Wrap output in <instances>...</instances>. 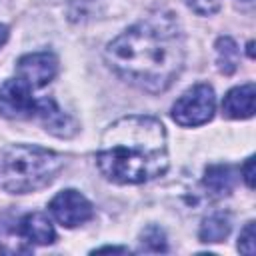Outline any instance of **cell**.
<instances>
[{
    "instance_id": "cell-1",
    "label": "cell",
    "mask_w": 256,
    "mask_h": 256,
    "mask_svg": "<svg viewBox=\"0 0 256 256\" xmlns=\"http://www.w3.org/2000/svg\"><path fill=\"white\" fill-rule=\"evenodd\" d=\"M184 36L170 12L136 22L106 46L108 66L128 84L158 94L170 88L184 68Z\"/></svg>"
},
{
    "instance_id": "cell-2",
    "label": "cell",
    "mask_w": 256,
    "mask_h": 256,
    "mask_svg": "<svg viewBox=\"0 0 256 256\" xmlns=\"http://www.w3.org/2000/svg\"><path fill=\"white\" fill-rule=\"evenodd\" d=\"M168 138L164 124L146 114L112 122L96 152L100 174L114 184H144L168 170Z\"/></svg>"
},
{
    "instance_id": "cell-3",
    "label": "cell",
    "mask_w": 256,
    "mask_h": 256,
    "mask_svg": "<svg viewBox=\"0 0 256 256\" xmlns=\"http://www.w3.org/2000/svg\"><path fill=\"white\" fill-rule=\"evenodd\" d=\"M62 168V154L40 146L14 144L0 154V186L12 194L36 192L52 184Z\"/></svg>"
},
{
    "instance_id": "cell-4",
    "label": "cell",
    "mask_w": 256,
    "mask_h": 256,
    "mask_svg": "<svg viewBox=\"0 0 256 256\" xmlns=\"http://www.w3.org/2000/svg\"><path fill=\"white\" fill-rule=\"evenodd\" d=\"M216 110V96L212 86L196 84L188 88L174 104H172V120L180 126L194 128L212 120Z\"/></svg>"
},
{
    "instance_id": "cell-5",
    "label": "cell",
    "mask_w": 256,
    "mask_h": 256,
    "mask_svg": "<svg viewBox=\"0 0 256 256\" xmlns=\"http://www.w3.org/2000/svg\"><path fill=\"white\" fill-rule=\"evenodd\" d=\"M50 212L56 218V222H60L66 228H76L86 224L88 220H92L94 216V206L92 202L78 190L74 188H66L62 192H58L52 200H50Z\"/></svg>"
},
{
    "instance_id": "cell-6",
    "label": "cell",
    "mask_w": 256,
    "mask_h": 256,
    "mask_svg": "<svg viewBox=\"0 0 256 256\" xmlns=\"http://www.w3.org/2000/svg\"><path fill=\"white\" fill-rule=\"evenodd\" d=\"M34 110L36 98L32 96V88L18 76L6 80L0 86V116L12 120H28L34 118Z\"/></svg>"
},
{
    "instance_id": "cell-7",
    "label": "cell",
    "mask_w": 256,
    "mask_h": 256,
    "mask_svg": "<svg viewBox=\"0 0 256 256\" xmlns=\"http://www.w3.org/2000/svg\"><path fill=\"white\" fill-rule=\"evenodd\" d=\"M58 72V58L52 52H32L24 54L16 62V76L26 82L32 90L44 88L54 80Z\"/></svg>"
},
{
    "instance_id": "cell-8",
    "label": "cell",
    "mask_w": 256,
    "mask_h": 256,
    "mask_svg": "<svg viewBox=\"0 0 256 256\" xmlns=\"http://www.w3.org/2000/svg\"><path fill=\"white\" fill-rule=\"evenodd\" d=\"M34 118L44 126L46 132H50L58 138H72L78 132V122L70 114H66L56 104V100H52L48 96L36 100Z\"/></svg>"
},
{
    "instance_id": "cell-9",
    "label": "cell",
    "mask_w": 256,
    "mask_h": 256,
    "mask_svg": "<svg viewBox=\"0 0 256 256\" xmlns=\"http://www.w3.org/2000/svg\"><path fill=\"white\" fill-rule=\"evenodd\" d=\"M16 230L18 234L32 246V244H52L56 240V230L50 222V218L44 212H30L24 214L18 222H16Z\"/></svg>"
},
{
    "instance_id": "cell-10",
    "label": "cell",
    "mask_w": 256,
    "mask_h": 256,
    "mask_svg": "<svg viewBox=\"0 0 256 256\" xmlns=\"http://www.w3.org/2000/svg\"><path fill=\"white\" fill-rule=\"evenodd\" d=\"M254 98H256V86L252 82L228 90L222 100L224 116L234 118V120L250 118L254 114Z\"/></svg>"
},
{
    "instance_id": "cell-11",
    "label": "cell",
    "mask_w": 256,
    "mask_h": 256,
    "mask_svg": "<svg viewBox=\"0 0 256 256\" xmlns=\"http://www.w3.org/2000/svg\"><path fill=\"white\" fill-rule=\"evenodd\" d=\"M202 184L214 196H226L236 184V172L230 164H210L204 170Z\"/></svg>"
},
{
    "instance_id": "cell-12",
    "label": "cell",
    "mask_w": 256,
    "mask_h": 256,
    "mask_svg": "<svg viewBox=\"0 0 256 256\" xmlns=\"http://www.w3.org/2000/svg\"><path fill=\"white\" fill-rule=\"evenodd\" d=\"M230 228H232L230 214L228 212H214L202 220L198 236L206 244H216V242H222L230 234Z\"/></svg>"
},
{
    "instance_id": "cell-13",
    "label": "cell",
    "mask_w": 256,
    "mask_h": 256,
    "mask_svg": "<svg viewBox=\"0 0 256 256\" xmlns=\"http://www.w3.org/2000/svg\"><path fill=\"white\" fill-rule=\"evenodd\" d=\"M216 64H218V70L226 76L234 74L236 68H238V58H240V52H238V46L236 42L230 38V36H220L216 40Z\"/></svg>"
},
{
    "instance_id": "cell-14",
    "label": "cell",
    "mask_w": 256,
    "mask_h": 256,
    "mask_svg": "<svg viewBox=\"0 0 256 256\" xmlns=\"http://www.w3.org/2000/svg\"><path fill=\"white\" fill-rule=\"evenodd\" d=\"M138 252H146V254H158V252H166L168 250V242H166V234L160 226L150 224L142 230L140 240H138Z\"/></svg>"
},
{
    "instance_id": "cell-15",
    "label": "cell",
    "mask_w": 256,
    "mask_h": 256,
    "mask_svg": "<svg viewBox=\"0 0 256 256\" xmlns=\"http://www.w3.org/2000/svg\"><path fill=\"white\" fill-rule=\"evenodd\" d=\"M238 250H240L242 254H248V256L254 254V250H256L254 222H248V224L242 228V232H240V236H238Z\"/></svg>"
},
{
    "instance_id": "cell-16",
    "label": "cell",
    "mask_w": 256,
    "mask_h": 256,
    "mask_svg": "<svg viewBox=\"0 0 256 256\" xmlns=\"http://www.w3.org/2000/svg\"><path fill=\"white\" fill-rule=\"evenodd\" d=\"M186 4L200 16H210L220 10V0H186Z\"/></svg>"
},
{
    "instance_id": "cell-17",
    "label": "cell",
    "mask_w": 256,
    "mask_h": 256,
    "mask_svg": "<svg viewBox=\"0 0 256 256\" xmlns=\"http://www.w3.org/2000/svg\"><path fill=\"white\" fill-rule=\"evenodd\" d=\"M242 176L248 188H254V156H250L242 166Z\"/></svg>"
},
{
    "instance_id": "cell-18",
    "label": "cell",
    "mask_w": 256,
    "mask_h": 256,
    "mask_svg": "<svg viewBox=\"0 0 256 256\" xmlns=\"http://www.w3.org/2000/svg\"><path fill=\"white\" fill-rule=\"evenodd\" d=\"M94 254L96 252H128V248H120V246H102V248H96L92 250Z\"/></svg>"
},
{
    "instance_id": "cell-19",
    "label": "cell",
    "mask_w": 256,
    "mask_h": 256,
    "mask_svg": "<svg viewBox=\"0 0 256 256\" xmlns=\"http://www.w3.org/2000/svg\"><path fill=\"white\" fill-rule=\"evenodd\" d=\"M6 40H8V26L0 24V48L6 44Z\"/></svg>"
},
{
    "instance_id": "cell-20",
    "label": "cell",
    "mask_w": 256,
    "mask_h": 256,
    "mask_svg": "<svg viewBox=\"0 0 256 256\" xmlns=\"http://www.w3.org/2000/svg\"><path fill=\"white\" fill-rule=\"evenodd\" d=\"M252 48H254V42H248V56L250 58H254V50Z\"/></svg>"
},
{
    "instance_id": "cell-21",
    "label": "cell",
    "mask_w": 256,
    "mask_h": 256,
    "mask_svg": "<svg viewBox=\"0 0 256 256\" xmlns=\"http://www.w3.org/2000/svg\"><path fill=\"white\" fill-rule=\"evenodd\" d=\"M246 2H252V0H246Z\"/></svg>"
}]
</instances>
